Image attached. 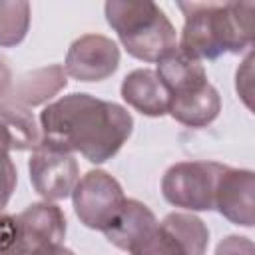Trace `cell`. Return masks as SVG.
Listing matches in <instances>:
<instances>
[{
    "label": "cell",
    "mask_w": 255,
    "mask_h": 255,
    "mask_svg": "<svg viewBox=\"0 0 255 255\" xmlns=\"http://www.w3.org/2000/svg\"><path fill=\"white\" fill-rule=\"evenodd\" d=\"M72 201L80 223L104 233L118 219L126 195L114 175L104 169H92L78 179Z\"/></svg>",
    "instance_id": "5"
},
{
    "label": "cell",
    "mask_w": 255,
    "mask_h": 255,
    "mask_svg": "<svg viewBox=\"0 0 255 255\" xmlns=\"http://www.w3.org/2000/svg\"><path fill=\"white\" fill-rule=\"evenodd\" d=\"M227 221L253 227L255 223V175L251 169L225 167L215 187V207Z\"/></svg>",
    "instance_id": "8"
},
{
    "label": "cell",
    "mask_w": 255,
    "mask_h": 255,
    "mask_svg": "<svg viewBox=\"0 0 255 255\" xmlns=\"http://www.w3.org/2000/svg\"><path fill=\"white\" fill-rule=\"evenodd\" d=\"M10 151H12V137H10L4 122L0 120V213L8 205V201L16 189V181H18L16 165L10 157Z\"/></svg>",
    "instance_id": "17"
},
{
    "label": "cell",
    "mask_w": 255,
    "mask_h": 255,
    "mask_svg": "<svg viewBox=\"0 0 255 255\" xmlns=\"http://www.w3.org/2000/svg\"><path fill=\"white\" fill-rule=\"evenodd\" d=\"M251 64H253V54L249 52L243 66L237 70V76H235V88H237V94L243 98L245 106L251 110Z\"/></svg>",
    "instance_id": "20"
},
{
    "label": "cell",
    "mask_w": 255,
    "mask_h": 255,
    "mask_svg": "<svg viewBox=\"0 0 255 255\" xmlns=\"http://www.w3.org/2000/svg\"><path fill=\"white\" fill-rule=\"evenodd\" d=\"M215 255H255V247L249 237L227 235L223 241H219Z\"/></svg>",
    "instance_id": "19"
},
{
    "label": "cell",
    "mask_w": 255,
    "mask_h": 255,
    "mask_svg": "<svg viewBox=\"0 0 255 255\" xmlns=\"http://www.w3.org/2000/svg\"><path fill=\"white\" fill-rule=\"evenodd\" d=\"M133 129L131 114L108 100L74 92L40 112L42 141L64 151H78L90 163L112 159Z\"/></svg>",
    "instance_id": "1"
},
{
    "label": "cell",
    "mask_w": 255,
    "mask_h": 255,
    "mask_svg": "<svg viewBox=\"0 0 255 255\" xmlns=\"http://www.w3.org/2000/svg\"><path fill=\"white\" fill-rule=\"evenodd\" d=\"M0 255H20V229L14 215L0 213Z\"/></svg>",
    "instance_id": "18"
},
{
    "label": "cell",
    "mask_w": 255,
    "mask_h": 255,
    "mask_svg": "<svg viewBox=\"0 0 255 255\" xmlns=\"http://www.w3.org/2000/svg\"><path fill=\"white\" fill-rule=\"evenodd\" d=\"M28 171L34 191L46 201H60L70 197L80 179V167L74 153L44 141L32 149Z\"/></svg>",
    "instance_id": "6"
},
{
    "label": "cell",
    "mask_w": 255,
    "mask_h": 255,
    "mask_svg": "<svg viewBox=\"0 0 255 255\" xmlns=\"http://www.w3.org/2000/svg\"><path fill=\"white\" fill-rule=\"evenodd\" d=\"M161 227L171 235L183 255H205L209 245V229L197 215L175 211L163 217Z\"/></svg>",
    "instance_id": "15"
},
{
    "label": "cell",
    "mask_w": 255,
    "mask_h": 255,
    "mask_svg": "<svg viewBox=\"0 0 255 255\" xmlns=\"http://www.w3.org/2000/svg\"><path fill=\"white\" fill-rule=\"evenodd\" d=\"M185 22L177 50L191 60H217L253 44V2H179Z\"/></svg>",
    "instance_id": "2"
},
{
    "label": "cell",
    "mask_w": 255,
    "mask_h": 255,
    "mask_svg": "<svg viewBox=\"0 0 255 255\" xmlns=\"http://www.w3.org/2000/svg\"><path fill=\"white\" fill-rule=\"evenodd\" d=\"M122 98L128 106L149 118H161L167 114L169 96L159 82L155 70L137 68L129 72L122 82Z\"/></svg>",
    "instance_id": "11"
},
{
    "label": "cell",
    "mask_w": 255,
    "mask_h": 255,
    "mask_svg": "<svg viewBox=\"0 0 255 255\" xmlns=\"http://www.w3.org/2000/svg\"><path fill=\"white\" fill-rule=\"evenodd\" d=\"M20 229V255H30L42 245L62 243L66 237V215L52 201H38L14 215Z\"/></svg>",
    "instance_id": "9"
},
{
    "label": "cell",
    "mask_w": 255,
    "mask_h": 255,
    "mask_svg": "<svg viewBox=\"0 0 255 255\" xmlns=\"http://www.w3.org/2000/svg\"><path fill=\"white\" fill-rule=\"evenodd\" d=\"M30 255H76L72 249L64 247L62 243H52V245H42L36 251H32Z\"/></svg>",
    "instance_id": "22"
},
{
    "label": "cell",
    "mask_w": 255,
    "mask_h": 255,
    "mask_svg": "<svg viewBox=\"0 0 255 255\" xmlns=\"http://www.w3.org/2000/svg\"><path fill=\"white\" fill-rule=\"evenodd\" d=\"M12 86H14L12 72H10V68L6 66V62H4V60H0V106H2L4 102H8V100H10Z\"/></svg>",
    "instance_id": "21"
},
{
    "label": "cell",
    "mask_w": 255,
    "mask_h": 255,
    "mask_svg": "<svg viewBox=\"0 0 255 255\" xmlns=\"http://www.w3.org/2000/svg\"><path fill=\"white\" fill-rule=\"evenodd\" d=\"M30 28V4L28 2H8L0 0V46H18Z\"/></svg>",
    "instance_id": "16"
},
{
    "label": "cell",
    "mask_w": 255,
    "mask_h": 255,
    "mask_svg": "<svg viewBox=\"0 0 255 255\" xmlns=\"http://www.w3.org/2000/svg\"><path fill=\"white\" fill-rule=\"evenodd\" d=\"M106 20L126 52L141 62H159L177 50V34L165 12L149 0H110Z\"/></svg>",
    "instance_id": "3"
},
{
    "label": "cell",
    "mask_w": 255,
    "mask_h": 255,
    "mask_svg": "<svg viewBox=\"0 0 255 255\" xmlns=\"http://www.w3.org/2000/svg\"><path fill=\"white\" fill-rule=\"evenodd\" d=\"M159 82L163 84L165 92L169 98L181 96L185 92H191L203 84H207V74L205 68L187 56H183L179 50L167 54L157 62L155 70Z\"/></svg>",
    "instance_id": "14"
},
{
    "label": "cell",
    "mask_w": 255,
    "mask_h": 255,
    "mask_svg": "<svg viewBox=\"0 0 255 255\" xmlns=\"http://www.w3.org/2000/svg\"><path fill=\"white\" fill-rule=\"evenodd\" d=\"M120 66L118 44L102 34H84L72 42L66 54L64 72L78 82H102Z\"/></svg>",
    "instance_id": "7"
},
{
    "label": "cell",
    "mask_w": 255,
    "mask_h": 255,
    "mask_svg": "<svg viewBox=\"0 0 255 255\" xmlns=\"http://www.w3.org/2000/svg\"><path fill=\"white\" fill-rule=\"evenodd\" d=\"M66 84L68 80L64 66L52 64L46 68H38L16 80V84L12 86L10 102L30 110L34 106H42L48 100H52L58 92L66 88Z\"/></svg>",
    "instance_id": "13"
},
{
    "label": "cell",
    "mask_w": 255,
    "mask_h": 255,
    "mask_svg": "<svg viewBox=\"0 0 255 255\" xmlns=\"http://www.w3.org/2000/svg\"><path fill=\"white\" fill-rule=\"evenodd\" d=\"M157 223L159 221L145 203L137 199H126L118 219L114 221L112 227L104 231V235L118 249L131 253L155 231Z\"/></svg>",
    "instance_id": "10"
},
{
    "label": "cell",
    "mask_w": 255,
    "mask_h": 255,
    "mask_svg": "<svg viewBox=\"0 0 255 255\" xmlns=\"http://www.w3.org/2000/svg\"><path fill=\"white\" fill-rule=\"evenodd\" d=\"M227 165L217 161H179L161 177V193L167 203L185 211H211L215 187Z\"/></svg>",
    "instance_id": "4"
},
{
    "label": "cell",
    "mask_w": 255,
    "mask_h": 255,
    "mask_svg": "<svg viewBox=\"0 0 255 255\" xmlns=\"http://www.w3.org/2000/svg\"><path fill=\"white\" fill-rule=\"evenodd\" d=\"M219 112L221 98L209 82L191 92L169 98L167 104V114L187 128H205L219 116Z\"/></svg>",
    "instance_id": "12"
}]
</instances>
